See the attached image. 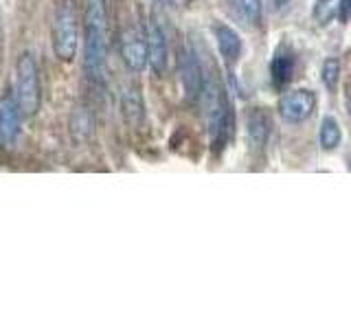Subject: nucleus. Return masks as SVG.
Instances as JSON below:
<instances>
[{
  "mask_svg": "<svg viewBox=\"0 0 351 329\" xmlns=\"http://www.w3.org/2000/svg\"><path fill=\"white\" fill-rule=\"evenodd\" d=\"M108 16L104 0H86L84 11V69L95 82H101L108 60Z\"/></svg>",
  "mask_w": 351,
  "mask_h": 329,
  "instance_id": "obj_1",
  "label": "nucleus"
},
{
  "mask_svg": "<svg viewBox=\"0 0 351 329\" xmlns=\"http://www.w3.org/2000/svg\"><path fill=\"white\" fill-rule=\"evenodd\" d=\"M200 101L204 106L206 123H208V134H211L213 145L226 141V132L230 127V106L226 99L224 86L213 73H204V86L200 93Z\"/></svg>",
  "mask_w": 351,
  "mask_h": 329,
  "instance_id": "obj_2",
  "label": "nucleus"
},
{
  "mask_svg": "<svg viewBox=\"0 0 351 329\" xmlns=\"http://www.w3.org/2000/svg\"><path fill=\"white\" fill-rule=\"evenodd\" d=\"M80 47V16L73 0H62L53 20V53L62 62H71Z\"/></svg>",
  "mask_w": 351,
  "mask_h": 329,
  "instance_id": "obj_3",
  "label": "nucleus"
},
{
  "mask_svg": "<svg viewBox=\"0 0 351 329\" xmlns=\"http://www.w3.org/2000/svg\"><path fill=\"white\" fill-rule=\"evenodd\" d=\"M14 97L22 117H36V112L40 110V73L36 58L31 53H22L18 60Z\"/></svg>",
  "mask_w": 351,
  "mask_h": 329,
  "instance_id": "obj_4",
  "label": "nucleus"
},
{
  "mask_svg": "<svg viewBox=\"0 0 351 329\" xmlns=\"http://www.w3.org/2000/svg\"><path fill=\"white\" fill-rule=\"evenodd\" d=\"M314 108H316V97L312 90H305V88L283 93L277 106L279 117L285 123H292V125L305 123V121L314 114Z\"/></svg>",
  "mask_w": 351,
  "mask_h": 329,
  "instance_id": "obj_5",
  "label": "nucleus"
},
{
  "mask_svg": "<svg viewBox=\"0 0 351 329\" xmlns=\"http://www.w3.org/2000/svg\"><path fill=\"white\" fill-rule=\"evenodd\" d=\"M178 71H180V82L184 88V97L186 101H200V93L204 86V71L200 62H197V55L193 49L184 47L180 51V60H178Z\"/></svg>",
  "mask_w": 351,
  "mask_h": 329,
  "instance_id": "obj_6",
  "label": "nucleus"
},
{
  "mask_svg": "<svg viewBox=\"0 0 351 329\" xmlns=\"http://www.w3.org/2000/svg\"><path fill=\"white\" fill-rule=\"evenodd\" d=\"M121 58L132 73L145 71L147 66V36L143 31L130 27L121 33Z\"/></svg>",
  "mask_w": 351,
  "mask_h": 329,
  "instance_id": "obj_7",
  "label": "nucleus"
},
{
  "mask_svg": "<svg viewBox=\"0 0 351 329\" xmlns=\"http://www.w3.org/2000/svg\"><path fill=\"white\" fill-rule=\"evenodd\" d=\"M147 64L154 71V75L162 77L167 71V60H169V47H167V36H165V29L158 25L156 18H152L147 22Z\"/></svg>",
  "mask_w": 351,
  "mask_h": 329,
  "instance_id": "obj_8",
  "label": "nucleus"
},
{
  "mask_svg": "<svg viewBox=\"0 0 351 329\" xmlns=\"http://www.w3.org/2000/svg\"><path fill=\"white\" fill-rule=\"evenodd\" d=\"M270 117L268 112H263L261 108H255L248 112V119H246V136H248V145L252 151H261L263 145L268 143V136H270Z\"/></svg>",
  "mask_w": 351,
  "mask_h": 329,
  "instance_id": "obj_9",
  "label": "nucleus"
},
{
  "mask_svg": "<svg viewBox=\"0 0 351 329\" xmlns=\"http://www.w3.org/2000/svg\"><path fill=\"white\" fill-rule=\"evenodd\" d=\"M20 108L14 95L0 97V143H11L20 132Z\"/></svg>",
  "mask_w": 351,
  "mask_h": 329,
  "instance_id": "obj_10",
  "label": "nucleus"
},
{
  "mask_svg": "<svg viewBox=\"0 0 351 329\" xmlns=\"http://www.w3.org/2000/svg\"><path fill=\"white\" fill-rule=\"evenodd\" d=\"M213 33H215L217 49H219V55H222V60L228 66H233L239 60L241 49H244L239 33L235 29H230L228 25H222V22H217V25L213 27Z\"/></svg>",
  "mask_w": 351,
  "mask_h": 329,
  "instance_id": "obj_11",
  "label": "nucleus"
},
{
  "mask_svg": "<svg viewBox=\"0 0 351 329\" xmlns=\"http://www.w3.org/2000/svg\"><path fill=\"white\" fill-rule=\"evenodd\" d=\"M294 77V53L288 47H279L272 55L270 62V80L272 86L283 88L285 84H290Z\"/></svg>",
  "mask_w": 351,
  "mask_h": 329,
  "instance_id": "obj_12",
  "label": "nucleus"
},
{
  "mask_svg": "<svg viewBox=\"0 0 351 329\" xmlns=\"http://www.w3.org/2000/svg\"><path fill=\"white\" fill-rule=\"evenodd\" d=\"M121 110H123V117L130 125H138L145 114V106H143V99L136 86H125L121 90Z\"/></svg>",
  "mask_w": 351,
  "mask_h": 329,
  "instance_id": "obj_13",
  "label": "nucleus"
},
{
  "mask_svg": "<svg viewBox=\"0 0 351 329\" xmlns=\"http://www.w3.org/2000/svg\"><path fill=\"white\" fill-rule=\"evenodd\" d=\"M71 132H73V136L80 141L90 138V134L95 132V114L90 112V108L80 106L75 110L71 119Z\"/></svg>",
  "mask_w": 351,
  "mask_h": 329,
  "instance_id": "obj_14",
  "label": "nucleus"
},
{
  "mask_svg": "<svg viewBox=\"0 0 351 329\" xmlns=\"http://www.w3.org/2000/svg\"><path fill=\"white\" fill-rule=\"evenodd\" d=\"M318 141H321V147L325 151H332L340 145L343 141V130H340L338 121L334 117H325L321 121V130H318Z\"/></svg>",
  "mask_w": 351,
  "mask_h": 329,
  "instance_id": "obj_15",
  "label": "nucleus"
},
{
  "mask_svg": "<svg viewBox=\"0 0 351 329\" xmlns=\"http://www.w3.org/2000/svg\"><path fill=\"white\" fill-rule=\"evenodd\" d=\"M321 80H323V86L327 88L329 93H336L338 82H340V62L336 58H329V60L323 62Z\"/></svg>",
  "mask_w": 351,
  "mask_h": 329,
  "instance_id": "obj_16",
  "label": "nucleus"
},
{
  "mask_svg": "<svg viewBox=\"0 0 351 329\" xmlns=\"http://www.w3.org/2000/svg\"><path fill=\"white\" fill-rule=\"evenodd\" d=\"M241 3V11H244L246 20L250 25H259L261 22V0H239Z\"/></svg>",
  "mask_w": 351,
  "mask_h": 329,
  "instance_id": "obj_17",
  "label": "nucleus"
},
{
  "mask_svg": "<svg viewBox=\"0 0 351 329\" xmlns=\"http://www.w3.org/2000/svg\"><path fill=\"white\" fill-rule=\"evenodd\" d=\"M338 18H340V22H347L351 18V0H340V5H338Z\"/></svg>",
  "mask_w": 351,
  "mask_h": 329,
  "instance_id": "obj_18",
  "label": "nucleus"
},
{
  "mask_svg": "<svg viewBox=\"0 0 351 329\" xmlns=\"http://www.w3.org/2000/svg\"><path fill=\"white\" fill-rule=\"evenodd\" d=\"M156 5H173V0H154Z\"/></svg>",
  "mask_w": 351,
  "mask_h": 329,
  "instance_id": "obj_19",
  "label": "nucleus"
},
{
  "mask_svg": "<svg viewBox=\"0 0 351 329\" xmlns=\"http://www.w3.org/2000/svg\"><path fill=\"white\" fill-rule=\"evenodd\" d=\"M347 108H349V112H351V95H349V99H347Z\"/></svg>",
  "mask_w": 351,
  "mask_h": 329,
  "instance_id": "obj_20",
  "label": "nucleus"
},
{
  "mask_svg": "<svg viewBox=\"0 0 351 329\" xmlns=\"http://www.w3.org/2000/svg\"><path fill=\"white\" fill-rule=\"evenodd\" d=\"M318 3H329V0H318Z\"/></svg>",
  "mask_w": 351,
  "mask_h": 329,
  "instance_id": "obj_21",
  "label": "nucleus"
}]
</instances>
